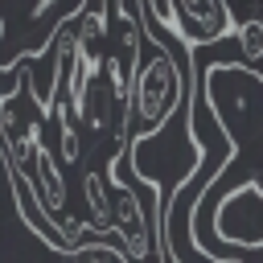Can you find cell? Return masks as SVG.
I'll return each mask as SVG.
<instances>
[{
  "instance_id": "cell-3",
  "label": "cell",
  "mask_w": 263,
  "mask_h": 263,
  "mask_svg": "<svg viewBox=\"0 0 263 263\" xmlns=\"http://www.w3.org/2000/svg\"><path fill=\"white\" fill-rule=\"evenodd\" d=\"M107 185H111V230L119 234V242H123V251H119V259L123 263H164V255H160V226H156V210L152 214H144V205H140V197L119 181V168H115V160L107 164Z\"/></svg>"
},
{
  "instance_id": "cell-5",
  "label": "cell",
  "mask_w": 263,
  "mask_h": 263,
  "mask_svg": "<svg viewBox=\"0 0 263 263\" xmlns=\"http://www.w3.org/2000/svg\"><path fill=\"white\" fill-rule=\"evenodd\" d=\"M86 197H90V226L99 230V234H107L111 230V205H107V197H103V177L99 173H90L86 177Z\"/></svg>"
},
{
  "instance_id": "cell-4",
  "label": "cell",
  "mask_w": 263,
  "mask_h": 263,
  "mask_svg": "<svg viewBox=\"0 0 263 263\" xmlns=\"http://www.w3.org/2000/svg\"><path fill=\"white\" fill-rule=\"evenodd\" d=\"M173 8L181 21L177 41L185 49H205L234 33V16H230L226 0H173Z\"/></svg>"
},
{
  "instance_id": "cell-10",
  "label": "cell",
  "mask_w": 263,
  "mask_h": 263,
  "mask_svg": "<svg viewBox=\"0 0 263 263\" xmlns=\"http://www.w3.org/2000/svg\"><path fill=\"white\" fill-rule=\"evenodd\" d=\"M0 41H4V8H0Z\"/></svg>"
},
{
  "instance_id": "cell-7",
  "label": "cell",
  "mask_w": 263,
  "mask_h": 263,
  "mask_svg": "<svg viewBox=\"0 0 263 263\" xmlns=\"http://www.w3.org/2000/svg\"><path fill=\"white\" fill-rule=\"evenodd\" d=\"M58 119H62V160L74 164L78 152H82V144H78V119H70L66 111H58Z\"/></svg>"
},
{
  "instance_id": "cell-8",
  "label": "cell",
  "mask_w": 263,
  "mask_h": 263,
  "mask_svg": "<svg viewBox=\"0 0 263 263\" xmlns=\"http://www.w3.org/2000/svg\"><path fill=\"white\" fill-rule=\"evenodd\" d=\"M82 263H123V259H119V251H90Z\"/></svg>"
},
{
  "instance_id": "cell-2",
  "label": "cell",
  "mask_w": 263,
  "mask_h": 263,
  "mask_svg": "<svg viewBox=\"0 0 263 263\" xmlns=\"http://www.w3.org/2000/svg\"><path fill=\"white\" fill-rule=\"evenodd\" d=\"M259 205H263V181L259 173H251L242 185L226 189L210 214V230H201L197 247L201 255L218 259L214 255V238H230V251H247V259L259 263V247H263V226H259ZM222 263V259H218Z\"/></svg>"
},
{
  "instance_id": "cell-6",
  "label": "cell",
  "mask_w": 263,
  "mask_h": 263,
  "mask_svg": "<svg viewBox=\"0 0 263 263\" xmlns=\"http://www.w3.org/2000/svg\"><path fill=\"white\" fill-rule=\"evenodd\" d=\"M230 37L238 41V49H242V62H247V66H259V62H263V25H259L255 16H251L242 29H234Z\"/></svg>"
},
{
  "instance_id": "cell-9",
  "label": "cell",
  "mask_w": 263,
  "mask_h": 263,
  "mask_svg": "<svg viewBox=\"0 0 263 263\" xmlns=\"http://www.w3.org/2000/svg\"><path fill=\"white\" fill-rule=\"evenodd\" d=\"M58 4H62V0H37V4H33V16H45V12H53ZM78 4H86V0H74V8H78Z\"/></svg>"
},
{
  "instance_id": "cell-1",
  "label": "cell",
  "mask_w": 263,
  "mask_h": 263,
  "mask_svg": "<svg viewBox=\"0 0 263 263\" xmlns=\"http://www.w3.org/2000/svg\"><path fill=\"white\" fill-rule=\"evenodd\" d=\"M152 58L144 66H136L132 82H127V103H123V132L127 136H144L156 132L164 119H173L185 103V74L177 62V49L168 37H152Z\"/></svg>"
}]
</instances>
